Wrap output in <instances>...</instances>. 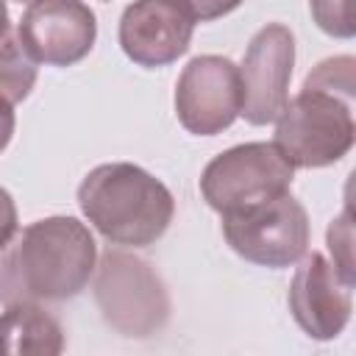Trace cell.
I'll list each match as a JSON object with an SVG mask.
<instances>
[{
    "instance_id": "obj_1",
    "label": "cell",
    "mask_w": 356,
    "mask_h": 356,
    "mask_svg": "<svg viewBox=\"0 0 356 356\" xmlns=\"http://www.w3.org/2000/svg\"><path fill=\"white\" fill-rule=\"evenodd\" d=\"M97 245L75 217H44L0 245V303L75 298L92 278Z\"/></svg>"
},
{
    "instance_id": "obj_2",
    "label": "cell",
    "mask_w": 356,
    "mask_h": 356,
    "mask_svg": "<svg viewBox=\"0 0 356 356\" xmlns=\"http://www.w3.org/2000/svg\"><path fill=\"white\" fill-rule=\"evenodd\" d=\"M353 56H334L320 61L306 75L303 89L278 111L273 145L292 167H328L348 156L353 147Z\"/></svg>"
},
{
    "instance_id": "obj_3",
    "label": "cell",
    "mask_w": 356,
    "mask_h": 356,
    "mask_svg": "<svg viewBox=\"0 0 356 356\" xmlns=\"http://www.w3.org/2000/svg\"><path fill=\"white\" fill-rule=\"evenodd\" d=\"M78 206L106 242L122 248L159 242L175 214L172 192L156 175L128 161L89 170L78 186Z\"/></svg>"
},
{
    "instance_id": "obj_4",
    "label": "cell",
    "mask_w": 356,
    "mask_h": 356,
    "mask_svg": "<svg viewBox=\"0 0 356 356\" xmlns=\"http://www.w3.org/2000/svg\"><path fill=\"white\" fill-rule=\"evenodd\" d=\"M95 303L103 320L122 337H153L170 320V292L150 261L106 248L95 261Z\"/></svg>"
},
{
    "instance_id": "obj_5",
    "label": "cell",
    "mask_w": 356,
    "mask_h": 356,
    "mask_svg": "<svg viewBox=\"0 0 356 356\" xmlns=\"http://www.w3.org/2000/svg\"><path fill=\"white\" fill-rule=\"evenodd\" d=\"M295 167L273 142H245L214 156L200 175L203 200L220 211H242L289 192Z\"/></svg>"
},
{
    "instance_id": "obj_6",
    "label": "cell",
    "mask_w": 356,
    "mask_h": 356,
    "mask_svg": "<svg viewBox=\"0 0 356 356\" xmlns=\"http://www.w3.org/2000/svg\"><path fill=\"white\" fill-rule=\"evenodd\" d=\"M220 217L225 242L245 261L261 267H292L309 250V214L289 192Z\"/></svg>"
},
{
    "instance_id": "obj_7",
    "label": "cell",
    "mask_w": 356,
    "mask_h": 356,
    "mask_svg": "<svg viewBox=\"0 0 356 356\" xmlns=\"http://www.w3.org/2000/svg\"><path fill=\"white\" fill-rule=\"evenodd\" d=\"M242 111L239 67L225 56H195L175 83L178 122L195 136H214Z\"/></svg>"
},
{
    "instance_id": "obj_8",
    "label": "cell",
    "mask_w": 356,
    "mask_h": 356,
    "mask_svg": "<svg viewBox=\"0 0 356 356\" xmlns=\"http://www.w3.org/2000/svg\"><path fill=\"white\" fill-rule=\"evenodd\" d=\"M295 67V36L286 25L270 22L250 39L239 81H242V117L250 125H267L289 100V78Z\"/></svg>"
},
{
    "instance_id": "obj_9",
    "label": "cell",
    "mask_w": 356,
    "mask_h": 356,
    "mask_svg": "<svg viewBox=\"0 0 356 356\" xmlns=\"http://www.w3.org/2000/svg\"><path fill=\"white\" fill-rule=\"evenodd\" d=\"M17 36L36 64L70 67L95 47L97 22L83 0H39L19 17Z\"/></svg>"
},
{
    "instance_id": "obj_10",
    "label": "cell",
    "mask_w": 356,
    "mask_h": 356,
    "mask_svg": "<svg viewBox=\"0 0 356 356\" xmlns=\"http://www.w3.org/2000/svg\"><path fill=\"white\" fill-rule=\"evenodd\" d=\"M195 22L186 0H134L120 17L117 39L134 64L153 70L189 50Z\"/></svg>"
},
{
    "instance_id": "obj_11",
    "label": "cell",
    "mask_w": 356,
    "mask_h": 356,
    "mask_svg": "<svg viewBox=\"0 0 356 356\" xmlns=\"http://www.w3.org/2000/svg\"><path fill=\"white\" fill-rule=\"evenodd\" d=\"M286 303L300 331L312 339L325 342L339 337L350 320L353 284L345 281L323 253L306 250L300 267L292 275Z\"/></svg>"
},
{
    "instance_id": "obj_12",
    "label": "cell",
    "mask_w": 356,
    "mask_h": 356,
    "mask_svg": "<svg viewBox=\"0 0 356 356\" xmlns=\"http://www.w3.org/2000/svg\"><path fill=\"white\" fill-rule=\"evenodd\" d=\"M64 331L39 303H8L0 314V356H58Z\"/></svg>"
},
{
    "instance_id": "obj_13",
    "label": "cell",
    "mask_w": 356,
    "mask_h": 356,
    "mask_svg": "<svg viewBox=\"0 0 356 356\" xmlns=\"http://www.w3.org/2000/svg\"><path fill=\"white\" fill-rule=\"evenodd\" d=\"M36 83V61L22 47L17 31H6L0 36V97L11 106L22 103Z\"/></svg>"
},
{
    "instance_id": "obj_14",
    "label": "cell",
    "mask_w": 356,
    "mask_h": 356,
    "mask_svg": "<svg viewBox=\"0 0 356 356\" xmlns=\"http://www.w3.org/2000/svg\"><path fill=\"white\" fill-rule=\"evenodd\" d=\"M328 250H331V259H334L331 264L342 273V278L356 284V270H353V225H350V209L348 206L328 225Z\"/></svg>"
},
{
    "instance_id": "obj_15",
    "label": "cell",
    "mask_w": 356,
    "mask_h": 356,
    "mask_svg": "<svg viewBox=\"0 0 356 356\" xmlns=\"http://www.w3.org/2000/svg\"><path fill=\"white\" fill-rule=\"evenodd\" d=\"M309 11L317 28L337 39H350L356 33V22L350 14V0H309Z\"/></svg>"
},
{
    "instance_id": "obj_16",
    "label": "cell",
    "mask_w": 356,
    "mask_h": 356,
    "mask_svg": "<svg viewBox=\"0 0 356 356\" xmlns=\"http://www.w3.org/2000/svg\"><path fill=\"white\" fill-rule=\"evenodd\" d=\"M186 6L192 8L195 19L211 22V19H220V17L231 14L234 8H239L242 0H186Z\"/></svg>"
},
{
    "instance_id": "obj_17",
    "label": "cell",
    "mask_w": 356,
    "mask_h": 356,
    "mask_svg": "<svg viewBox=\"0 0 356 356\" xmlns=\"http://www.w3.org/2000/svg\"><path fill=\"white\" fill-rule=\"evenodd\" d=\"M14 231H17V203L8 195V189L0 186V245L8 242Z\"/></svg>"
},
{
    "instance_id": "obj_18",
    "label": "cell",
    "mask_w": 356,
    "mask_h": 356,
    "mask_svg": "<svg viewBox=\"0 0 356 356\" xmlns=\"http://www.w3.org/2000/svg\"><path fill=\"white\" fill-rule=\"evenodd\" d=\"M14 125H17V120H14V106H11L6 97H0V153H3V150L8 147V142H11Z\"/></svg>"
},
{
    "instance_id": "obj_19",
    "label": "cell",
    "mask_w": 356,
    "mask_h": 356,
    "mask_svg": "<svg viewBox=\"0 0 356 356\" xmlns=\"http://www.w3.org/2000/svg\"><path fill=\"white\" fill-rule=\"evenodd\" d=\"M11 31V22H8V8H6V0H0V36Z\"/></svg>"
},
{
    "instance_id": "obj_20",
    "label": "cell",
    "mask_w": 356,
    "mask_h": 356,
    "mask_svg": "<svg viewBox=\"0 0 356 356\" xmlns=\"http://www.w3.org/2000/svg\"><path fill=\"white\" fill-rule=\"evenodd\" d=\"M14 3H19V6H22V3H25V6H33V3H39V0H14Z\"/></svg>"
}]
</instances>
